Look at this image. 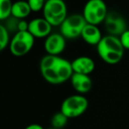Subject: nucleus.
Instances as JSON below:
<instances>
[{
    "label": "nucleus",
    "instance_id": "f257e3e1",
    "mask_svg": "<svg viewBox=\"0 0 129 129\" xmlns=\"http://www.w3.org/2000/svg\"><path fill=\"white\" fill-rule=\"evenodd\" d=\"M39 67L43 79L53 85L69 81L74 74L72 63L59 56L46 54L42 57Z\"/></svg>",
    "mask_w": 129,
    "mask_h": 129
},
{
    "label": "nucleus",
    "instance_id": "f03ea898",
    "mask_svg": "<svg viewBox=\"0 0 129 129\" xmlns=\"http://www.w3.org/2000/svg\"><path fill=\"white\" fill-rule=\"evenodd\" d=\"M97 53L103 61L109 64H116L124 56V49L118 36L107 35L96 45Z\"/></svg>",
    "mask_w": 129,
    "mask_h": 129
},
{
    "label": "nucleus",
    "instance_id": "7ed1b4c3",
    "mask_svg": "<svg viewBox=\"0 0 129 129\" xmlns=\"http://www.w3.org/2000/svg\"><path fill=\"white\" fill-rule=\"evenodd\" d=\"M43 18L52 26H60L67 15V6L64 0H46L43 9Z\"/></svg>",
    "mask_w": 129,
    "mask_h": 129
},
{
    "label": "nucleus",
    "instance_id": "20e7f679",
    "mask_svg": "<svg viewBox=\"0 0 129 129\" xmlns=\"http://www.w3.org/2000/svg\"><path fill=\"white\" fill-rule=\"evenodd\" d=\"M107 14V6L104 0H88L83 7L82 15L88 24L98 26L104 22Z\"/></svg>",
    "mask_w": 129,
    "mask_h": 129
},
{
    "label": "nucleus",
    "instance_id": "39448f33",
    "mask_svg": "<svg viewBox=\"0 0 129 129\" xmlns=\"http://www.w3.org/2000/svg\"><path fill=\"white\" fill-rule=\"evenodd\" d=\"M88 108V101L83 95L77 94L67 97L61 104L60 111L67 118H74L81 116Z\"/></svg>",
    "mask_w": 129,
    "mask_h": 129
},
{
    "label": "nucleus",
    "instance_id": "423d86ee",
    "mask_svg": "<svg viewBox=\"0 0 129 129\" xmlns=\"http://www.w3.org/2000/svg\"><path fill=\"white\" fill-rule=\"evenodd\" d=\"M35 40L36 38L28 31H18L10 42V52L15 57L25 56L34 47Z\"/></svg>",
    "mask_w": 129,
    "mask_h": 129
},
{
    "label": "nucleus",
    "instance_id": "0eeeda50",
    "mask_svg": "<svg viewBox=\"0 0 129 129\" xmlns=\"http://www.w3.org/2000/svg\"><path fill=\"white\" fill-rule=\"evenodd\" d=\"M86 24L87 21L82 14L74 13L68 15L64 22L59 26L60 33L66 39H75L81 36Z\"/></svg>",
    "mask_w": 129,
    "mask_h": 129
},
{
    "label": "nucleus",
    "instance_id": "6e6552de",
    "mask_svg": "<svg viewBox=\"0 0 129 129\" xmlns=\"http://www.w3.org/2000/svg\"><path fill=\"white\" fill-rule=\"evenodd\" d=\"M104 23L108 35H111V36H120V35L123 34L127 29L125 19L115 12L108 13Z\"/></svg>",
    "mask_w": 129,
    "mask_h": 129
},
{
    "label": "nucleus",
    "instance_id": "1a4fd4ad",
    "mask_svg": "<svg viewBox=\"0 0 129 129\" xmlns=\"http://www.w3.org/2000/svg\"><path fill=\"white\" fill-rule=\"evenodd\" d=\"M66 38L61 33L50 34L48 37L45 38L44 50L47 54L54 56H59L66 49L67 42Z\"/></svg>",
    "mask_w": 129,
    "mask_h": 129
},
{
    "label": "nucleus",
    "instance_id": "9d476101",
    "mask_svg": "<svg viewBox=\"0 0 129 129\" xmlns=\"http://www.w3.org/2000/svg\"><path fill=\"white\" fill-rule=\"evenodd\" d=\"M52 26L44 18H36L28 23V32L35 38H46L51 34Z\"/></svg>",
    "mask_w": 129,
    "mask_h": 129
},
{
    "label": "nucleus",
    "instance_id": "9b49d317",
    "mask_svg": "<svg viewBox=\"0 0 129 129\" xmlns=\"http://www.w3.org/2000/svg\"><path fill=\"white\" fill-rule=\"evenodd\" d=\"M70 81L74 89L81 95L88 93L93 87V81L88 74L74 73Z\"/></svg>",
    "mask_w": 129,
    "mask_h": 129
},
{
    "label": "nucleus",
    "instance_id": "f8f14e48",
    "mask_svg": "<svg viewBox=\"0 0 129 129\" xmlns=\"http://www.w3.org/2000/svg\"><path fill=\"white\" fill-rule=\"evenodd\" d=\"M72 67L74 73L89 75L94 72L95 67V61L88 56H81L72 61Z\"/></svg>",
    "mask_w": 129,
    "mask_h": 129
},
{
    "label": "nucleus",
    "instance_id": "ddd939ff",
    "mask_svg": "<svg viewBox=\"0 0 129 129\" xmlns=\"http://www.w3.org/2000/svg\"><path fill=\"white\" fill-rule=\"evenodd\" d=\"M81 37L88 44L96 46L99 42L102 40L103 36L97 26L87 23L81 32Z\"/></svg>",
    "mask_w": 129,
    "mask_h": 129
},
{
    "label": "nucleus",
    "instance_id": "4468645a",
    "mask_svg": "<svg viewBox=\"0 0 129 129\" xmlns=\"http://www.w3.org/2000/svg\"><path fill=\"white\" fill-rule=\"evenodd\" d=\"M32 10L28 5L27 1L25 0H19L13 3V10H12V16L19 20H24L29 16Z\"/></svg>",
    "mask_w": 129,
    "mask_h": 129
},
{
    "label": "nucleus",
    "instance_id": "2eb2a0df",
    "mask_svg": "<svg viewBox=\"0 0 129 129\" xmlns=\"http://www.w3.org/2000/svg\"><path fill=\"white\" fill-rule=\"evenodd\" d=\"M68 119L69 118H67L62 111H59L58 112H56L51 117V119H50L51 127L58 128V129L64 128L67 125V123H68Z\"/></svg>",
    "mask_w": 129,
    "mask_h": 129
},
{
    "label": "nucleus",
    "instance_id": "dca6fc26",
    "mask_svg": "<svg viewBox=\"0 0 129 129\" xmlns=\"http://www.w3.org/2000/svg\"><path fill=\"white\" fill-rule=\"evenodd\" d=\"M13 5L11 0H0V20L2 21L12 16Z\"/></svg>",
    "mask_w": 129,
    "mask_h": 129
},
{
    "label": "nucleus",
    "instance_id": "f3484780",
    "mask_svg": "<svg viewBox=\"0 0 129 129\" xmlns=\"http://www.w3.org/2000/svg\"><path fill=\"white\" fill-rule=\"evenodd\" d=\"M10 42L11 39H10L9 30L3 24H1L0 25V50L1 51L5 50V49L9 46Z\"/></svg>",
    "mask_w": 129,
    "mask_h": 129
},
{
    "label": "nucleus",
    "instance_id": "a211bd4d",
    "mask_svg": "<svg viewBox=\"0 0 129 129\" xmlns=\"http://www.w3.org/2000/svg\"><path fill=\"white\" fill-rule=\"evenodd\" d=\"M28 2V5L30 6L31 10L34 13H37L43 9L44 5L46 3L45 0H27Z\"/></svg>",
    "mask_w": 129,
    "mask_h": 129
},
{
    "label": "nucleus",
    "instance_id": "6ab92c4d",
    "mask_svg": "<svg viewBox=\"0 0 129 129\" xmlns=\"http://www.w3.org/2000/svg\"><path fill=\"white\" fill-rule=\"evenodd\" d=\"M125 50H129V29H126L123 34L118 36Z\"/></svg>",
    "mask_w": 129,
    "mask_h": 129
},
{
    "label": "nucleus",
    "instance_id": "aec40b11",
    "mask_svg": "<svg viewBox=\"0 0 129 129\" xmlns=\"http://www.w3.org/2000/svg\"><path fill=\"white\" fill-rule=\"evenodd\" d=\"M28 23L25 20H20L18 24V31H28Z\"/></svg>",
    "mask_w": 129,
    "mask_h": 129
},
{
    "label": "nucleus",
    "instance_id": "412c9836",
    "mask_svg": "<svg viewBox=\"0 0 129 129\" xmlns=\"http://www.w3.org/2000/svg\"><path fill=\"white\" fill-rule=\"evenodd\" d=\"M25 129H44V128L41 125H39V124H30L27 126H26Z\"/></svg>",
    "mask_w": 129,
    "mask_h": 129
},
{
    "label": "nucleus",
    "instance_id": "4be33fe9",
    "mask_svg": "<svg viewBox=\"0 0 129 129\" xmlns=\"http://www.w3.org/2000/svg\"><path fill=\"white\" fill-rule=\"evenodd\" d=\"M49 129H58V128H54V127H50V128H49Z\"/></svg>",
    "mask_w": 129,
    "mask_h": 129
}]
</instances>
